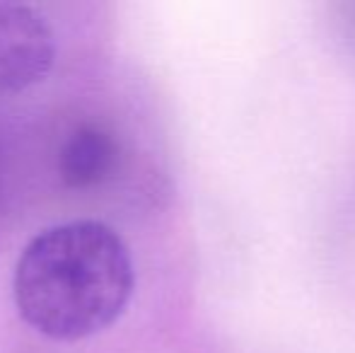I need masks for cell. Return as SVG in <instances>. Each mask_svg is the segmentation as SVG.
<instances>
[{
  "mask_svg": "<svg viewBox=\"0 0 355 353\" xmlns=\"http://www.w3.org/2000/svg\"><path fill=\"white\" fill-rule=\"evenodd\" d=\"M133 283V259L121 235L99 221H71L27 242L15 266L12 295L34 332L78 341L121 317Z\"/></svg>",
  "mask_w": 355,
  "mask_h": 353,
  "instance_id": "obj_1",
  "label": "cell"
},
{
  "mask_svg": "<svg viewBox=\"0 0 355 353\" xmlns=\"http://www.w3.org/2000/svg\"><path fill=\"white\" fill-rule=\"evenodd\" d=\"M56 61V37L42 12L0 3V92H22L44 80Z\"/></svg>",
  "mask_w": 355,
  "mask_h": 353,
  "instance_id": "obj_2",
  "label": "cell"
},
{
  "mask_svg": "<svg viewBox=\"0 0 355 353\" xmlns=\"http://www.w3.org/2000/svg\"><path fill=\"white\" fill-rule=\"evenodd\" d=\"M114 141L97 126H80L61 148V177L71 189H87L99 184L114 165Z\"/></svg>",
  "mask_w": 355,
  "mask_h": 353,
  "instance_id": "obj_3",
  "label": "cell"
}]
</instances>
